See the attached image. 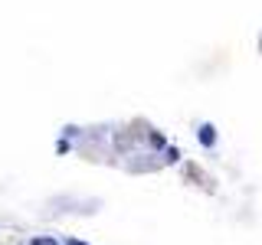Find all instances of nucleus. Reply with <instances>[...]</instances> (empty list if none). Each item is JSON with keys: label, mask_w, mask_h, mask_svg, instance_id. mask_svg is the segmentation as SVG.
Segmentation results:
<instances>
[{"label": "nucleus", "mask_w": 262, "mask_h": 245, "mask_svg": "<svg viewBox=\"0 0 262 245\" xmlns=\"http://www.w3.org/2000/svg\"><path fill=\"white\" fill-rule=\"evenodd\" d=\"M69 245H85V242H79V239H69Z\"/></svg>", "instance_id": "obj_3"}, {"label": "nucleus", "mask_w": 262, "mask_h": 245, "mask_svg": "<svg viewBox=\"0 0 262 245\" xmlns=\"http://www.w3.org/2000/svg\"><path fill=\"white\" fill-rule=\"evenodd\" d=\"M30 245H56V239H49V235H46V239H33Z\"/></svg>", "instance_id": "obj_2"}, {"label": "nucleus", "mask_w": 262, "mask_h": 245, "mask_svg": "<svg viewBox=\"0 0 262 245\" xmlns=\"http://www.w3.org/2000/svg\"><path fill=\"white\" fill-rule=\"evenodd\" d=\"M196 137H200L203 147H213V144H216V128H213V125H200V134H196Z\"/></svg>", "instance_id": "obj_1"}]
</instances>
